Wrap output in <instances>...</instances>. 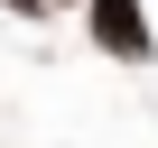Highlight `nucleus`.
<instances>
[{"label":"nucleus","instance_id":"nucleus-2","mask_svg":"<svg viewBox=\"0 0 158 148\" xmlns=\"http://www.w3.org/2000/svg\"><path fill=\"white\" fill-rule=\"evenodd\" d=\"M0 10H10V19H47L56 0H0Z\"/></svg>","mask_w":158,"mask_h":148},{"label":"nucleus","instance_id":"nucleus-1","mask_svg":"<svg viewBox=\"0 0 158 148\" xmlns=\"http://www.w3.org/2000/svg\"><path fill=\"white\" fill-rule=\"evenodd\" d=\"M84 28H93V46L121 56V65H149V56H158V28H149L139 0H84Z\"/></svg>","mask_w":158,"mask_h":148}]
</instances>
